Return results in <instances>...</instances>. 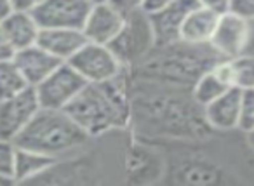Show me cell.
Masks as SVG:
<instances>
[{"instance_id":"1","label":"cell","mask_w":254,"mask_h":186,"mask_svg":"<svg viewBox=\"0 0 254 186\" xmlns=\"http://www.w3.org/2000/svg\"><path fill=\"white\" fill-rule=\"evenodd\" d=\"M129 130L139 139L181 141H198L214 132L190 89L132 73Z\"/></svg>"},{"instance_id":"2","label":"cell","mask_w":254,"mask_h":186,"mask_svg":"<svg viewBox=\"0 0 254 186\" xmlns=\"http://www.w3.org/2000/svg\"><path fill=\"white\" fill-rule=\"evenodd\" d=\"M64 110L94 139L119 130H129V122H131L129 70L126 68L117 77L106 82L85 84V87Z\"/></svg>"},{"instance_id":"3","label":"cell","mask_w":254,"mask_h":186,"mask_svg":"<svg viewBox=\"0 0 254 186\" xmlns=\"http://www.w3.org/2000/svg\"><path fill=\"white\" fill-rule=\"evenodd\" d=\"M223 60L226 58H223L211 44H188L176 40L155 46L138 66L129 71L136 77L153 78L191 91L198 77Z\"/></svg>"},{"instance_id":"4","label":"cell","mask_w":254,"mask_h":186,"mask_svg":"<svg viewBox=\"0 0 254 186\" xmlns=\"http://www.w3.org/2000/svg\"><path fill=\"white\" fill-rule=\"evenodd\" d=\"M94 141L70 115L66 110L44 108L37 112L32 122L14 139L18 148L33 150L49 155L58 162L78 157Z\"/></svg>"},{"instance_id":"5","label":"cell","mask_w":254,"mask_h":186,"mask_svg":"<svg viewBox=\"0 0 254 186\" xmlns=\"http://www.w3.org/2000/svg\"><path fill=\"white\" fill-rule=\"evenodd\" d=\"M155 46L157 40L150 16L141 9H134V11L126 12L122 30L112 40L110 49L127 70H131L138 66Z\"/></svg>"},{"instance_id":"6","label":"cell","mask_w":254,"mask_h":186,"mask_svg":"<svg viewBox=\"0 0 254 186\" xmlns=\"http://www.w3.org/2000/svg\"><path fill=\"white\" fill-rule=\"evenodd\" d=\"M70 63L78 73L84 77L87 84H99V82H106L110 78L117 77L120 71L126 70L119 58L113 54L110 46H103V44L96 42H85L80 49L77 51Z\"/></svg>"},{"instance_id":"7","label":"cell","mask_w":254,"mask_h":186,"mask_svg":"<svg viewBox=\"0 0 254 186\" xmlns=\"http://www.w3.org/2000/svg\"><path fill=\"white\" fill-rule=\"evenodd\" d=\"M87 82L70 63H61L44 82L35 87L37 98L44 108L64 110Z\"/></svg>"},{"instance_id":"8","label":"cell","mask_w":254,"mask_h":186,"mask_svg":"<svg viewBox=\"0 0 254 186\" xmlns=\"http://www.w3.org/2000/svg\"><path fill=\"white\" fill-rule=\"evenodd\" d=\"M40 110L35 87H26L9 99L0 101V139L14 141Z\"/></svg>"},{"instance_id":"9","label":"cell","mask_w":254,"mask_h":186,"mask_svg":"<svg viewBox=\"0 0 254 186\" xmlns=\"http://www.w3.org/2000/svg\"><path fill=\"white\" fill-rule=\"evenodd\" d=\"M91 4L85 0H46L32 11L40 28L82 30Z\"/></svg>"},{"instance_id":"10","label":"cell","mask_w":254,"mask_h":186,"mask_svg":"<svg viewBox=\"0 0 254 186\" xmlns=\"http://www.w3.org/2000/svg\"><path fill=\"white\" fill-rule=\"evenodd\" d=\"M251 21L240 18L239 14L228 11L219 16L216 30L212 33L211 46L226 60H232L246 53L249 42Z\"/></svg>"},{"instance_id":"11","label":"cell","mask_w":254,"mask_h":186,"mask_svg":"<svg viewBox=\"0 0 254 186\" xmlns=\"http://www.w3.org/2000/svg\"><path fill=\"white\" fill-rule=\"evenodd\" d=\"M124 19L126 14L115 7L110 2H103V4L91 5L89 14L85 18V23L82 26L85 39L89 42L103 44V46H110L112 40L119 35V32L124 26Z\"/></svg>"},{"instance_id":"12","label":"cell","mask_w":254,"mask_h":186,"mask_svg":"<svg viewBox=\"0 0 254 186\" xmlns=\"http://www.w3.org/2000/svg\"><path fill=\"white\" fill-rule=\"evenodd\" d=\"M240 101H242V89H228L225 94H221L218 99H214L202 108L205 124L214 132H239Z\"/></svg>"},{"instance_id":"13","label":"cell","mask_w":254,"mask_h":186,"mask_svg":"<svg viewBox=\"0 0 254 186\" xmlns=\"http://www.w3.org/2000/svg\"><path fill=\"white\" fill-rule=\"evenodd\" d=\"M195 5H197V0H173L160 11L148 14L153 26V33H155L157 46L180 40L181 26Z\"/></svg>"},{"instance_id":"14","label":"cell","mask_w":254,"mask_h":186,"mask_svg":"<svg viewBox=\"0 0 254 186\" xmlns=\"http://www.w3.org/2000/svg\"><path fill=\"white\" fill-rule=\"evenodd\" d=\"M14 63L19 68L21 75L25 77L26 84L30 87H37L40 82H44L63 61L54 58L51 53L35 44V46L25 47L21 51H16Z\"/></svg>"},{"instance_id":"15","label":"cell","mask_w":254,"mask_h":186,"mask_svg":"<svg viewBox=\"0 0 254 186\" xmlns=\"http://www.w3.org/2000/svg\"><path fill=\"white\" fill-rule=\"evenodd\" d=\"M232 87H235V85H233L230 63L228 60H223L218 64H214L211 70H207L198 77V80L191 87V96L197 101V105H200L204 108L205 105L218 99L219 96L225 94Z\"/></svg>"},{"instance_id":"16","label":"cell","mask_w":254,"mask_h":186,"mask_svg":"<svg viewBox=\"0 0 254 186\" xmlns=\"http://www.w3.org/2000/svg\"><path fill=\"white\" fill-rule=\"evenodd\" d=\"M85 42L87 39L84 32L77 28H40L37 40L42 49H46L63 63L70 61Z\"/></svg>"},{"instance_id":"17","label":"cell","mask_w":254,"mask_h":186,"mask_svg":"<svg viewBox=\"0 0 254 186\" xmlns=\"http://www.w3.org/2000/svg\"><path fill=\"white\" fill-rule=\"evenodd\" d=\"M0 26H2L5 37L16 51L35 46L37 40H39L40 26L37 19L33 18L32 11L12 9L11 14L0 23Z\"/></svg>"},{"instance_id":"18","label":"cell","mask_w":254,"mask_h":186,"mask_svg":"<svg viewBox=\"0 0 254 186\" xmlns=\"http://www.w3.org/2000/svg\"><path fill=\"white\" fill-rule=\"evenodd\" d=\"M219 16L209 9L195 5L187 16L180 32V40L188 44H209L218 25Z\"/></svg>"},{"instance_id":"19","label":"cell","mask_w":254,"mask_h":186,"mask_svg":"<svg viewBox=\"0 0 254 186\" xmlns=\"http://www.w3.org/2000/svg\"><path fill=\"white\" fill-rule=\"evenodd\" d=\"M56 164V158L49 157V155L39 153V151L33 150H25V148H18L16 150L14 179L16 183H35L46 172H49Z\"/></svg>"},{"instance_id":"20","label":"cell","mask_w":254,"mask_h":186,"mask_svg":"<svg viewBox=\"0 0 254 186\" xmlns=\"http://www.w3.org/2000/svg\"><path fill=\"white\" fill-rule=\"evenodd\" d=\"M30 87L19 68L16 66L14 60L0 61V101L16 96L18 92Z\"/></svg>"},{"instance_id":"21","label":"cell","mask_w":254,"mask_h":186,"mask_svg":"<svg viewBox=\"0 0 254 186\" xmlns=\"http://www.w3.org/2000/svg\"><path fill=\"white\" fill-rule=\"evenodd\" d=\"M232 70L233 85L242 91L254 89V54L244 53L237 58L228 60Z\"/></svg>"},{"instance_id":"22","label":"cell","mask_w":254,"mask_h":186,"mask_svg":"<svg viewBox=\"0 0 254 186\" xmlns=\"http://www.w3.org/2000/svg\"><path fill=\"white\" fill-rule=\"evenodd\" d=\"M254 130V89L242 91V101H240V115H239V132L247 134Z\"/></svg>"},{"instance_id":"23","label":"cell","mask_w":254,"mask_h":186,"mask_svg":"<svg viewBox=\"0 0 254 186\" xmlns=\"http://www.w3.org/2000/svg\"><path fill=\"white\" fill-rule=\"evenodd\" d=\"M16 144L14 141L0 139V176L14 179V165H16Z\"/></svg>"},{"instance_id":"24","label":"cell","mask_w":254,"mask_h":186,"mask_svg":"<svg viewBox=\"0 0 254 186\" xmlns=\"http://www.w3.org/2000/svg\"><path fill=\"white\" fill-rule=\"evenodd\" d=\"M230 11L247 21H254V0H232Z\"/></svg>"},{"instance_id":"25","label":"cell","mask_w":254,"mask_h":186,"mask_svg":"<svg viewBox=\"0 0 254 186\" xmlns=\"http://www.w3.org/2000/svg\"><path fill=\"white\" fill-rule=\"evenodd\" d=\"M197 5L204 9H209L214 14L221 16L225 12L230 11V5H232V0H197Z\"/></svg>"},{"instance_id":"26","label":"cell","mask_w":254,"mask_h":186,"mask_svg":"<svg viewBox=\"0 0 254 186\" xmlns=\"http://www.w3.org/2000/svg\"><path fill=\"white\" fill-rule=\"evenodd\" d=\"M14 54H16V49L11 46L9 39L5 37L4 30H2V26H0V61L14 60Z\"/></svg>"},{"instance_id":"27","label":"cell","mask_w":254,"mask_h":186,"mask_svg":"<svg viewBox=\"0 0 254 186\" xmlns=\"http://www.w3.org/2000/svg\"><path fill=\"white\" fill-rule=\"evenodd\" d=\"M171 2H173V0H141L139 9H141L143 12H146V14H153V12L160 11V9L166 7Z\"/></svg>"},{"instance_id":"28","label":"cell","mask_w":254,"mask_h":186,"mask_svg":"<svg viewBox=\"0 0 254 186\" xmlns=\"http://www.w3.org/2000/svg\"><path fill=\"white\" fill-rule=\"evenodd\" d=\"M108 2L115 5L119 11H122L124 14L129 11H134V9H139V5H141V0H108Z\"/></svg>"},{"instance_id":"29","label":"cell","mask_w":254,"mask_h":186,"mask_svg":"<svg viewBox=\"0 0 254 186\" xmlns=\"http://www.w3.org/2000/svg\"><path fill=\"white\" fill-rule=\"evenodd\" d=\"M42 2H46V0H12V5H14V9H21V11H33Z\"/></svg>"},{"instance_id":"30","label":"cell","mask_w":254,"mask_h":186,"mask_svg":"<svg viewBox=\"0 0 254 186\" xmlns=\"http://www.w3.org/2000/svg\"><path fill=\"white\" fill-rule=\"evenodd\" d=\"M12 9H14L12 0H0V23L4 21V19L11 14Z\"/></svg>"},{"instance_id":"31","label":"cell","mask_w":254,"mask_h":186,"mask_svg":"<svg viewBox=\"0 0 254 186\" xmlns=\"http://www.w3.org/2000/svg\"><path fill=\"white\" fill-rule=\"evenodd\" d=\"M246 53L254 54V21H251V32H249V42H247Z\"/></svg>"},{"instance_id":"32","label":"cell","mask_w":254,"mask_h":186,"mask_svg":"<svg viewBox=\"0 0 254 186\" xmlns=\"http://www.w3.org/2000/svg\"><path fill=\"white\" fill-rule=\"evenodd\" d=\"M244 137H246V143L249 144V148L254 151V130H251V132H247V134H242Z\"/></svg>"},{"instance_id":"33","label":"cell","mask_w":254,"mask_h":186,"mask_svg":"<svg viewBox=\"0 0 254 186\" xmlns=\"http://www.w3.org/2000/svg\"><path fill=\"white\" fill-rule=\"evenodd\" d=\"M4 185H14V181H12L11 178H5V176H0V186Z\"/></svg>"},{"instance_id":"34","label":"cell","mask_w":254,"mask_h":186,"mask_svg":"<svg viewBox=\"0 0 254 186\" xmlns=\"http://www.w3.org/2000/svg\"><path fill=\"white\" fill-rule=\"evenodd\" d=\"M85 2L91 5H96V4H103V2H108V0H85Z\"/></svg>"}]
</instances>
